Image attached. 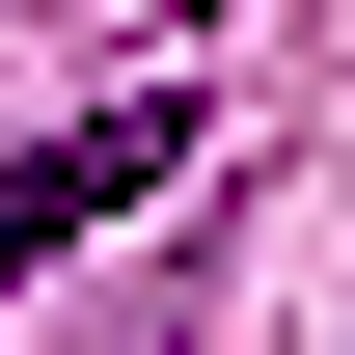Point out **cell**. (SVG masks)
<instances>
[{
	"label": "cell",
	"instance_id": "obj_1",
	"mask_svg": "<svg viewBox=\"0 0 355 355\" xmlns=\"http://www.w3.org/2000/svg\"><path fill=\"white\" fill-rule=\"evenodd\" d=\"M191 164V83H110L83 137H28V164H0V273H55V246H110L137 191Z\"/></svg>",
	"mask_w": 355,
	"mask_h": 355
}]
</instances>
